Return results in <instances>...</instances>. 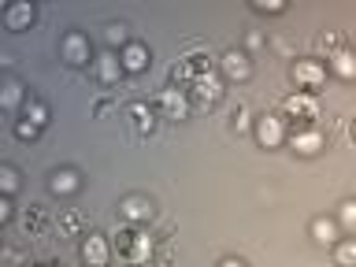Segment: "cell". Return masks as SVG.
Wrapping results in <instances>:
<instances>
[{
  "label": "cell",
  "mask_w": 356,
  "mask_h": 267,
  "mask_svg": "<svg viewBox=\"0 0 356 267\" xmlns=\"http://www.w3.org/2000/svg\"><path fill=\"white\" fill-rule=\"evenodd\" d=\"M115 252L127 264H149L152 260V238L149 234H138V230H119Z\"/></svg>",
  "instance_id": "cell-1"
},
{
  "label": "cell",
  "mask_w": 356,
  "mask_h": 267,
  "mask_svg": "<svg viewBox=\"0 0 356 267\" xmlns=\"http://www.w3.org/2000/svg\"><path fill=\"white\" fill-rule=\"evenodd\" d=\"M289 78H293V86L300 89V93L316 97V89H323V82H327V67H323L319 60H297L293 67H289Z\"/></svg>",
  "instance_id": "cell-2"
},
{
  "label": "cell",
  "mask_w": 356,
  "mask_h": 267,
  "mask_svg": "<svg viewBox=\"0 0 356 267\" xmlns=\"http://www.w3.org/2000/svg\"><path fill=\"white\" fill-rule=\"evenodd\" d=\"M282 108H286L289 119H300V122H316L319 119V100L312 93H289L282 100Z\"/></svg>",
  "instance_id": "cell-3"
},
{
  "label": "cell",
  "mask_w": 356,
  "mask_h": 267,
  "mask_svg": "<svg viewBox=\"0 0 356 267\" xmlns=\"http://www.w3.org/2000/svg\"><path fill=\"white\" fill-rule=\"evenodd\" d=\"M189 93H193V100L200 108H211V104H219V100H222V82L216 74H204V78H197V82L189 86Z\"/></svg>",
  "instance_id": "cell-4"
},
{
  "label": "cell",
  "mask_w": 356,
  "mask_h": 267,
  "mask_svg": "<svg viewBox=\"0 0 356 267\" xmlns=\"http://www.w3.org/2000/svg\"><path fill=\"white\" fill-rule=\"evenodd\" d=\"M82 260L89 267H104L111 260V245L104 234H86V241H82Z\"/></svg>",
  "instance_id": "cell-5"
},
{
  "label": "cell",
  "mask_w": 356,
  "mask_h": 267,
  "mask_svg": "<svg viewBox=\"0 0 356 267\" xmlns=\"http://www.w3.org/2000/svg\"><path fill=\"white\" fill-rule=\"evenodd\" d=\"M119 216L138 227V222H149V219L156 216V208H152V200H149V197H138V193H134V197H127V200L119 204Z\"/></svg>",
  "instance_id": "cell-6"
},
{
  "label": "cell",
  "mask_w": 356,
  "mask_h": 267,
  "mask_svg": "<svg viewBox=\"0 0 356 267\" xmlns=\"http://www.w3.org/2000/svg\"><path fill=\"white\" fill-rule=\"evenodd\" d=\"M286 130H282V119L278 115H260L256 119V141L264 145V149H275V145H282Z\"/></svg>",
  "instance_id": "cell-7"
},
{
  "label": "cell",
  "mask_w": 356,
  "mask_h": 267,
  "mask_svg": "<svg viewBox=\"0 0 356 267\" xmlns=\"http://www.w3.org/2000/svg\"><path fill=\"white\" fill-rule=\"evenodd\" d=\"M219 63H222V74H227L230 82H245V78L252 74V63H249V56H245V52H238V49H230V52L222 56Z\"/></svg>",
  "instance_id": "cell-8"
},
{
  "label": "cell",
  "mask_w": 356,
  "mask_h": 267,
  "mask_svg": "<svg viewBox=\"0 0 356 267\" xmlns=\"http://www.w3.org/2000/svg\"><path fill=\"white\" fill-rule=\"evenodd\" d=\"M60 56L67 63H86L89 60V38H82V33H67V38L60 41Z\"/></svg>",
  "instance_id": "cell-9"
},
{
  "label": "cell",
  "mask_w": 356,
  "mask_h": 267,
  "mask_svg": "<svg viewBox=\"0 0 356 267\" xmlns=\"http://www.w3.org/2000/svg\"><path fill=\"white\" fill-rule=\"evenodd\" d=\"M160 108L167 111V119H189V100H186L182 89H163Z\"/></svg>",
  "instance_id": "cell-10"
},
{
  "label": "cell",
  "mask_w": 356,
  "mask_h": 267,
  "mask_svg": "<svg viewBox=\"0 0 356 267\" xmlns=\"http://www.w3.org/2000/svg\"><path fill=\"white\" fill-rule=\"evenodd\" d=\"M119 63H122V71L141 74L145 67H149V49H145V44H127V49L119 52Z\"/></svg>",
  "instance_id": "cell-11"
},
{
  "label": "cell",
  "mask_w": 356,
  "mask_h": 267,
  "mask_svg": "<svg viewBox=\"0 0 356 267\" xmlns=\"http://www.w3.org/2000/svg\"><path fill=\"white\" fill-rule=\"evenodd\" d=\"M289 145H293V152H297V156H316V152L323 149V134H319L316 127H312V130H297Z\"/></svg>",
  "instance_id": "cell-12"
},
{
  "label": "cell",
  "mask_w": 356,
  "mask_h": 267,
  "mask_svg": "<svg viewBox=\"0 0 356 267\" xmlns=\"http://www.w3.org/2000/svg\"><path fill=\"white\" fill-rule=\"evenodd\" d=\"M127 115H130L134 134H152V130H156V111H152L149 104H130Z\"/></svg>",
  "instance_id": "cell-13"
},
{
  "label": "cell",
  "mask_w": 356,
  "mask_h": 267,
  "mask_svg": "<svg viewBox=\"0 0 356 267\" xmlns=\"http://www.w3.org/2000/svg\"><path fill=\"white\" fill-rule=\"evenodd\" d=\"M78 186H82V178H78L71 167H60V171L49 175V189H52L56 197H60V193H74Z\"/></svg>",
  "instance_id": "cell-14"
},
{
  "label": "cell",
  "mask_w": 356,
  "mask_h": 267,
  "mask_svg": "<svg viewBox=\"0 0 356 267\" xmlns=\"http://www.w3.org/2000/svg\"><path fill=\"white\" fill-rule=\"evenodd\" d=\"M97 74H100V82L104 86H111V82H119V74H122V63H119V56H111V52H104L97 60Z\"/></svg>",
  "instance_id": "cell-15"
},
{
  "label": "cell",
  "mask_w": 356,
  "mask_h": 267,
  "mask_svg": "<svg viewBox=\"0 0 356 267\" xmlns=\"http://www.w3.org/2000/svg\"><path fill=\"white\" fill-rule=\"evenodd\" d=\"M4 22H8V30H26L30 22H33V8L30 4H11Z\"/></svg>",
  "instance_id": "cell-16"
},
{
  "label": "cell",
  "mask_w": 356,
  "mask_h": 267,
  "mask_svg": "<svg viewBox=\"0 0 356 267\" xmlns=\"http://www.w3.org/2000/svg\"><path fill=\"white\" fill-rule=\"evenodd\" d=\"M330 67H334V74H338V78H356V52H349V49L334 52Z\"/></svg>",
  "instance_id": "cell-17"
},
{
  "label": "cell",
  "mask_w": 356,
  "mask_h": 267,
  "mask_svg": "<svg viewBox=\"0 0 356 267\" xmlns=\"http://www.w3.org/2000/svg\"><path fill=\"white\" fill-rule=\"evenodd\" d=\"M312 238H316L319 245H334L338 241V222L334 219H316L312 222Z\"/></svg>",
  "instance_id": "cell-18"
},
{
  "label": "cell",
  "mask_w": 356,
  "mask_h": 267,
  "mask_svg": "<svg viewBox=\"0 0 356 267\" xmlns=\"http://www.w3.org/2000/svg\"><path fill=\"white\" fill-rule=\"evenodd\" d=\"M334 260H338L341 267H356V238L338 241V249H334Z\"/></svg>",
  "instance_id": "cell-19"
},
{
  "label": "cell",
  "mask_w": 356,
  "mask_h": 267,
  "mask_svg": "<svg viewBox=\"0 0 356 267\" xmlns=\"http://www.w3.org/2000/svg\"><path fill=\"white\" fill-rule=\"evenodd\" d=\"M319 49H323V52H327V60H330V56H334V52H341V49H345V41H341V33H338V30H327V33H323V38H319Z\"/></svg>",
  "instance_id": "cell-20"
},
{
  "label": "cell",
  "mask_w": 356,
  "mask_h": 267,
  "mask_svg": "<svg viewBox=\"0 0 356 267\" xmlns=\"http://www.w3.org/2000/svg\"><path fill=\"white\" fill-rule=\"evenodd\" d=\"M104 41L111 44V49H115V44H119V49H127V26H122V22H111V26L104 30Z\"/></svg>",
  "instance_id": "cell-21"
},
{
  "label": "cell",
  "mask_w": 356,
  "mask_h": 267,
  "mask_svg": "<svg viewBox=\"0 0 356 267\" xmlns=\"http://www.w3.org/2000/svg\"><path fill=\"white\" fill-rule=\"evenodd\" d=\"M26 119L33 127H44V122H49V108L38 104V100H26Z\"/></svg>",
  "instance_id": "cell-22"
},
{
  "label": "cell",
  "mask_w": 356,
  "mask_h": 267,
  "mask_svg": "<svg viewBox=\"0 0 356 267\" xmlns=\"http://www.w3.org/2000/svg\"><path fill=\"white\" fill-rule=\"evenodd\" d=\"M19 100H22V86H19V82H8V86H4V93H0V104L11 111V108L19 104Z\"/></svg>",
  "instance_id": "cell-23"
},
{
  "label": "cell",
  "mask_w": 356,
  "mask_h": 267,
  "mask_svg": "<svg viewBox=\"0 0 356 267\" xmlns=\"http://www.w3.org/2000/svg\"><path fill=\"white\" fill-rule=\"evenodd\" d=\"M338 222L349 227V230H356V200H345V204L338 208Z\"/></svg>",
  "instance_id": "cell-24"
},
{
  "label": "cell",
  "mask_w": 356,
  "mask_h": 267,
  "mask_svg": "<svg viewBox=\"0 0 356 267\" xmlns=\"http://www.w3.org/2000/svg\"><path fill=\"white\" fill-rule=\"evenodd\" d=\"M252 8L260 11V15H278V11H286V4H282V0H256Z\"/></svg>",
  "instance_id": "cell-25"
},
{
  "label": "cell",
  "mask_w": 356,
  "mask_h": 267,
  "mask_svg": "<svg viewBox=\"0 0 356 267\" xmlns=\"http://www.w3.org/2000/svg\"><path fill=\"white\" fill-rule=\"evenodd\" d=\"M0 186H4V193H15V189H19V175L11 171V167H4V171H0Z\"/></svg>",
  "instance_id": "cell-26"
},
{
  "label": "cell",
  "mask_w": 356,
  "mask_h": 267,
  "mask_svg": "<svg viewBox=\"0 0 356 267\" xmlns=\"http://www.w3.org/2000/svg\"><path fill=\"white\" fill-rule=\"evenodd\" d=\"M230 119H234V130L241 134L245 127H249V108H245V104H238V108H234V115H230Z\"/></svg>",
  "instance_id": "cell-27"
},
{
  "label": "cell",
  "mask_w": 356,
  "mask_h": 267,
  "mask_svg": "<svg viewBox=\"0 0 356 267\" xmlns=\"http://www.w3.org/2000/svg\"><path fill=\"white\" fill-rule=\"evenodd\" d=\"M63 230L78 234V230H82V216H78V211H67V216H63Z\"/></svg>",
  "instance_id": "cell-28"
},
{
  "label": "cell",
  "mask_w": 356,
  "mask_h": 267,
  "mask_svg": "<svg viewBox=\"0 0 356 267\" xmlns=\"http://www.w3.org/2000/svg\"><path fill=\"white\" fill-rule=\"evenodd\" d=\"M38 130H41V127H33V122H19V127H15V134H19V138H30V141L38 138Z\"/></svg>",
  "instance_id": "cell-29"
},
{
  "label": "cell",
  "mask_w": 356,
  "mask_h": 267,
  "mask_svg": "<svg viewBox=\"0 0 356 267\" xmlns=\"http://www.w3.org/2000/svg\"><path fill=\"white\" fill-rule=\"evenodd\" d=\"M219 267H245V264H241V260H234V256H230V260H222Z\"/></svg>",
  "instance_id": "cell-30"
},
{
  "label": "cell",
  "mask_w": 356,
  "mask_h": 267,
  "mask_svg": "<svg viewBox=\"0 0 356 267\" xmlns=\"http://www.w3.org/2000/svg\"><path fill=\"white\" fill-rule=\"evenodd\" d=\"M349 138L356 141V115H353V122H349Z\"/></svg>",
  "instance_id": "cell-31"
},
{
  "label": "cell",
  "mask_w": 356,
  "mask_h": 267,
  "mask_svg": "<svg viewBox=\"0 0 356 267\" xmlns=\"http://www.w3.org/2000/svg\"><path fill=\"white\" fill-rule=\"evenodd\" d=\"M41 267H60V264H41Z\"/></svg>",
  "instance_id": "cell-32"
}]
</instances>
